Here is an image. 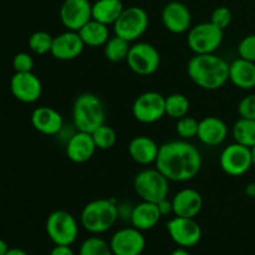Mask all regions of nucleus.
Returning <instances> with one entry per match:
<instances>
[{
  "instance_id": "1",
  "label": "nucleus",
  "mask_w": 255,
  "mask_h": 255,
  "mask_svg": "<svg viewBox=\"0 0 255 255\" xmlns=\"http://www.w3.org/2000/svg\"><path fill=\"white\" fill-rule=\"evenodd\" d=\"M156 168L168 181H191L202 168L201 152L191 142H166L159 146Z\"/></svg>"
},
{
  "instance_id": "2",
  "label": "nucleus",
  "mask_w": 255,
  "mask_h": 255,
  "mask_svg": "<svg viewBox=\"0 0 255 255\" xmlns=\"http://www.w3.org/2000/svg\"><path fill=\"white\" fill-rule=\"evenodd\" d=\"M187 72L198 87L216 91L228 82L229 64L216 54L196 55L189 60Z\"/></svg>"
},
{
  "instance_id": "3",
  "label": "nucleus",
  "mask_w": 255,
  "mask_h": 255,
  "mask_svg": "<svg viewBox=\"0 0 255 255\" xmlns=\"http://www.w3.org/2000/svg\"><path fill=\"white\" fill-rule=\"evenodd\" d=\"M119 219V207L112 198L95 199L84 207L80 217L81 226L92 234L110 231Z\"/></svg>"
},
{
  "instance_id": "4",
  "label": "nucleus",
  "mask_w": 255,
  "mask_h": 255,
  "mask_svg": "<svg viewBox=\"0 0 255 255\" xmlns=\"http://www.w3.org/2000/svg\"><path fill=\"white\" fill-rule=\"evenodd\" d=\"M72 119L77 131L92 133L106 121V109L104 102L94 94H81L74 102Z\"/></svg>"
},
{
  "instance_id": "5",
  "label": "nucleus",
  "mask_w": 255,
  "mask_h": 255,
  "mask_svg": "<svg viewBox=\"0 0 255 255\" xmlns=\"http://www.w3.org/2000/svg\"><path fill=\"white\" fill-rule=\"evenodd\" d=\"M133 188L142 201L158 203L168 198L169 181L158 169H143L134 177Z\"/></svg>"
},
{
  "instance_id": "6",
  "label": "nucleus",
  "mask_w": 255,
  "mask_h": 255,
  "mask_svg": "<svg viewBox=\"0 0 255 255\" xmlns=\"http://www.w3.org/2000/svg\"><path fill=\"white\" fill-rule=\"evenodd\" d=\"M224 30L211 21L201 22L188 30L187 42L196 55L214 54L223 42Z\"/></svg>"
},
{
  "instance_id": "7",
  "label": "nucleus",
  "mask_w": 255,
  "mask_h": 255,
  "mask_svg": "<svg viewBox=\"0 0 255 255\" xmlns=\"http://www.w3.org/2000/svg\"><path fill=\"white\" fill-rule=\"evenodd\" d=\"M46 233L55 246H72L79 236V224L66 211H55L46 219Z\"/></svg>"
},
{
  "instance_id": "8",
  "label": "nucleus",
  "mask_w": 255,
  "mask_h": 255,
  "mask_svg": "<svg viewBox=\"0 0 255 255\" xmlns=\"http://www.w3.org/2000/svg\"><path fill=\"white\" fill-rule=\"evenodd\" d=\"M148 22L149 19L146 10L139 6H129L124 9L114 24L115 35L129 42L134 41L146 32Z\"/></svg>"
},
{
  "instance_id": "9",
  "label": "nucleus",
  "mask_w": 255,
  "mask_h": 255,
  "mask_svg": "<svg viewBox=\"0 0 255 255\" xmlns=\"http://www.w3.org/2000/svg\"><path fill=\"white\" fill-rule=\"evenodd\" d=\"M126 61L134 74L149 76L158 70L161 56L153 45L148 42H137L129 47Z\"/></svg>"
},
{
  "instance_id": "10",
  "label": "nucleus",
  "mask_w": 255,
  "mask_h": 255,
  "mask_svg": "<svg viewBox=\"0 0 255 255\" xmlns=\"http://www.w3.org/2000/svg\"><path fill=\"white\" fill-rule=\"evenodd\" d=\"M132 114L141 124H154L166 115V97L157 91L143 92L134 100Z\"/></svg>"
},
{
  "instance_id": "11",
  "label": "nucleus",
  "mask_w": 255,
  "mask_h": 255,
  "mask_svg": "<svg viewBox=\"0 0 255 255\" xmlns=\"http://www.w3.org/2000/svg\"><path fill=\"white\" fill-rule=\"evenodd\" d=\"M219 164H221L223 172H226L229 176H243L253 167L251 148L237 143V142L229 144L222 152Z\"/></svg>"
},
{
  "instance_id": "12",
  "label": "nucleus",
  "mask_w": 255,
  "mask_h": 255,
  "mask_svg": "<svg viewBox=\"0 0 255 255\" xmlns=\"http://www.w3.org/2000/svg\"><path fill=\"white\" fill-rule=\"evenodd\" d=\"M166 228L172 241L182 248H192L201 242L202 228L194 218L174 217L167 223Z\"/></svg>"
},
{
  "instance_id": "13",
  "label": "nucleus",
  "mask_w": 255,
  "mask_h": 255,
  "mask_svg": "<svg viewBox=\"0 0 255 255\" xmlns=\"http://www.w3.org/2000/svg\"><path fill=\"white\" fill-rule=\"evenodd\" d=\"M114 255H141L146 248V239L142 231L131 227L117 231L110 241Z\"/></svg>"
},
{
  "instance_id": "14",
  "label": "nucleus",
  "mask_w": 255,
  "mask_h": 255,
  "mask_svg": "<svg viewBox=\"0 0 255 255\" xmlns=\"http://www.w3.org/2000/svg\"><path fill=\"white\" fill-rule=\"evenodd\" d=\"M91 19L92 4L89 0H65L60 7V20L71 31H79Z\"/></svg>"
},
{
  "instance_id": "15",
  "label": "nucleus",
  "mask_w": 255,
  "mask_h": 255,
  "mask_svg": "<svg viewBox=\"0 0 255 255\" xmlns=\"http://www.w3.org/2000/svg\"><path fill=\"white\" fill-rule=\"evenodd\" d=\"M10 90L16 100L24 104H32L41 96L42 85L32 71L15 72L10 80Z\"/></svg>"
},
{
  "instance_id": "16",
  "label": "nucleus",
  "mask_w": 255,
  "mask_h": 255,
  "mask_svg": "<svg viewBox=\"0 0 255 255\" xmlns=\"http://www.w3.org/2000/svg\"><path fill=\"white\" fill-rule=\"evenodd\" d=\"M84 49L85 44L80 36L79 31L67 30V31L54 37L50 54L57 60L70 61V60L77 59L82 54Z\"/></svg>"
},
{
  "instance_id": "17",
  "label": "nucleus",
  "mask_w": 255,
  "mask_h": 255,
  "mask_svg": "<svg viewBox=\"0 0 255 255\" xmlns=\"http://www.w3.org/2000/svg\"><path fill=\"white\" fill-rule=\"evenodd\" d=\"M162 22L168 31L183 34L191 29V10L181 1H171L162 10Z\"/></svg>"
},
{
  "instance_id": "18",
  "label": "nucleus",
  "mask_w": 255,
  "mask_h": 255,
  "mask_svg": "<svg viewBox=\"0 0 255 255\" xmlns=\"http://www.w3.org/2000/svg\"><path fill=\"white\" fill-rule=\"evenodd\" d=\"M96 149L91 133L77 131L67 141L66 156L74 163H85L92 158Z\"/></svg>"
},
{
  "instance_id": "19",
  "label": "nucleus",
  "mask_w": 255,
  "mask_h": 255,
  "mask_svg": "<svg viewBox=\"0 0 255 255\" xmlns=\"http://www.w3.org/2000/svg\"><path fill=\"white\" fill-rule=\"evenodd\" d=\"M173 214L183 218H196L203 208V198L198 191L184 188L179 191L172 199Z\"/></svg>"
},
{
  "instance_id": "20",
  "label": "nucleus",
  "mask_w": 255,
  "mask_h": 255,
  "mask_svg": "<svg viewBox=\"0 0 255 255\" xmlns=\"http://www.w3.org/2000/svg\"><path fill=\"white\" fill-rule=\"evenodd\" d=\"M31 124L40 133L54 136L61 131L64 126V119L57 110L49 106H41L32 111Z\"/></svg>"
},
{
  "instance_id": "21",
  "label": "nucleus",
  "mask_w": 255,
  "mask_h": 255,
  "mask_svg": "<svg viewBox=\"0 0 255 255\" xmlns=\"http://www.w3.org/2000/svg\"><path fill=\"white\" fill-rule=\"evenodd\" d=\"M227 136H228V127L226 122L219 117L209 116L199 121L197 137L206 146H219L226 141Z\"/></svg>"
},
{
  "instance_id": "22",
  "label": "nucleus",
  "mask_w": 255,
  "mask_h": 255,
  "mask_svg": "<svg viewBox=\"0 0 255 255\" xmlns=\"http://www.w3.org/2000/svg\"><path fill=\"white\" fill-rule=\"evenodd\" d=\"M159 146L154 139L147 136H137L131 139L128 144V153L136 163L147 166L156 163Z\"/></svg>"
},
{
  "instance_id": "23",
  "label": "nucleus",
  "mask_w": 255,
  "mask_h": 255,
  "mask_svg": "<svg viewBox=\"0 0 255 255\" xmlns=\"http://www.w3.org/2000/svg\"><path fill=\"white\" fill-rule=\"evenodd\" d=\"M129 218H131L132 227L143 232L156 227L159 219L162 218V214L157 203L142 201L141 203L133 207Z\"/></svg>"
},
{
  "instance_id": "24",
  "label": "nucleus",
  "mask_w": 255,
  "mask_h": 255,
  "mask_svg": "<svg viewBox=\"0 0 255 255\" xmlns=\"http://www.w3.org/2000/svg\"><path fill=\"white\" fill-rule=\"evenodd\" d=\"M229 81L242 90H252L255 87V62L242 57L234 60L229 65Z\"/></svg>"
},
{
  "instance_id": "25",
  "label": "nucleus",
  "mask_w": 255,
  "mask_h": 255,
  "mask_svg": "<svg viewBox=\"0 0 255 255\" xmlns=\"http://www.w3.org/2000/svg\"><path fill=\"white\" fill-rule=\"evenodd\" d=\"M124 11L122 1L119 0H97L92 4V19L105 25H114Z\"/></svg>"
},
{
  "instance_id": "26",
  "label": "nucleus",
  "mask_w": 255,
  "mask_h": 255,
  "mask_svg": "<svg viewBox=\"0 0 255 255\" xmlns=\"http://www.w3.org/2000/svg\"><path fill=\"white\" fill-rule=\"evenodd\" d=\"M79 34L81 36L82 41H84L85 46H105V44L110 39L109 26L94 19H91L87 24H85L79 30Z\"/></svg>"
},
{
  "instance_id": "27",
  "label": "nucleus",
  "mask_w": 255,
  "mask_h": 255,
  "mask_svg": "<svg viewBox=\"0 0 255 255\" xmlns=\"http://www.w3.org/2000/svg\"><path fill=\"white\" fill-rule=\"evenodd\" d=\"M234 141L243 146L252 147L255 146V120L241 119L233 126Z\"/></svg>"
},
{
  "instance_id": "28",
  "label": "nucleus",
  "mask_w": 255,
  "mask_h": 255,
  "mask_svg": "<svg viewBox=\"0 0 255 255\" xmlns=\"http://www.w3.org/2000/svg\"><path fill=\"white\" fill-rule=\"evenodd\" d=\"M129 47H131L129 41L115 35L114 37H110L109 41L105 44V56L111 62H121L127 59Z\"/></svg>"
},
{
  "instance_id": "29",
  "label": "nucleus",
  "mask_w": 255,
  "mask_h": 255,
  "mask_svg": "<svg viewBox=\"0 0 255 255\" xmlns=\"http://www.w3.org/2000/svg\"><path fill=\"white\" fill-rule=\"evenodd\" d=\"M189 100L182 94H172L166 97V115L171 119L179 120L187 116L189 111Z\"/></svg>"
},
{
  "instance_id": "30",
  "label": "nucleus",
  "mask_w": 255,
  "mask_h": 255,
  "mask_svg": "<svg viewBox=\"0 0 255 255\" xmlns=\"http://www.w3.org/2000/svg\"><path fill=\"white\" fill-rule=\"evenodd\" d=\"M79 255H114L110 243L99 237H90L80 247Z\"/></svg>"
},
{
  "instance_id": "31",
  "label": "nucleus",
  "mask_w": 255,
  "mask_h": 255,
  "mask_svg": "<svg viewBox=\"0 0 255 255\" xmlns=\"http://www.w3.org/2000/svg\"><path fill=\"white\" fill-rule=\"evenodd\" d=\"M92 138H94L95 144L99 149H110L115 146L117 141V136L115 129L109 125L104 124L99 128L92 132Z\"/></svg>"
},
{
  "instance_id": "32",
  "label": "nucleus",
  "mask_w": 255,
  "mask_h": 255,
  "mask_svg": "<svg viewBox=\"0 0 255 255\" xmlns=\"http://www.w3.org/2000/svg\"><path fill=\"white\" fill-rule=\"evenodd\" d=\"M54 37L46 31H35L29 37V47L36 55H46L51 52Z\"/></svg>"
},
{
  "instance_id": "33",
  "label": "nucleus",
  "mask_w": 255,
  "mask_h": 255,
  "mask_svg": "<svg viewBox=\"0 0 255 255\" xmlns=\"http://www.w3.org/2000/svg\"><path fill=\"white\" fill-rule=\"evenodd\" d=\"M199 121H197L194 117L184 116L182 119L177 120L176 131L178 136L183 139H191L197 137L198 134Z\"/></svg>"
},
{
  "instance_id": "34",
  "label": "nucleus",
  "mask_w": 255,
  "mask_h": 255,
  "mask_svg": "<svg viewBox=\"0 0 255 255\" xmlns=\"http://www.w3.org/2000/svg\"><path fill=\"white\" fill-rule=\"evenodd\" d=\"M232 19H233V15H232L231 9L227 6L216 7L211 15V22H213L222 30H226L231 25Z\"/></svg>"
},
{
  "instance_id": "35",
  "label": "nucleus",
  "mask_w": 255,
  "mask_h": 255,
  "mask_svg": "<svg viewBox=\"0 0 255 255\" xmlns=\"http://www.w3.org/2000/svg\"><path fill=\"white\" fill-rule=\"evenodd\" d=\"M239 57L255 62V34L243 37L238 45Z\"/></svg>"
},
{
  "instance_id": "36",
  "label": "nucleus",
  "mask_w": 255,
  "mask_h": 255,
  "mask_svg": "<svg viewBox=\"0 0 255 255\" xmlns=\"http://www.w3.org/2000/svg\"><path fill=\"white\" fill-rule=\"evenodd\" d=\"M12 67L15 72H30L34 67V59L27 52H19L14 56Z\"/></svg>"
},
{
  "instance_id": "37",
  "label": "nucleus",
  "mask_w": 255,
  "mask_h": 255,
  "mask_svg": "<svg viewBox=\"0 0 255 255\" xmlns=\"http://www.w3.org/2000/svg\"><path fill=\"white\" fill-rule=\"evenodd\" d=\"M238 114L243 119L255 120V94H251L241 100L238 105Z\"/></svg>"
},
{
  "instance_id": "38",
  "label": "nucleus",
  "mask_w": 255,
  "mask_h": 255,
  "mask_svg": "<svg viewBox=\"0 0 255 255\" xmlns=\"http://www.w3.org/2000/svg\"><path fill=\"white\" fill-rule=\"evenodd\" d=\"M157 206H158V209H159V212H161L162 217L168 216V214L173 213V204H172V201H169L168 198L162 199L161 202H158V203H157Z\"/></svg>"
},
{
  "instance_id": "39",
  "label": "nucleus",
  "mask_w": 255,
  "mask_h": 255,
  "mask_svg": "<svg viewBox=\"0 0 255 255\" xmlns=\"http://www.w3.org/2000/svg\"><path fill=\"white\" fill-rule=\"evenodd\" d=\"M49 255H75L71 246H55Z\"/></svg>"
},
{
  "instance_id": "40",
  "label": "nucleus",
  "mask_w": 255,
  "mask_h": 255,
  "mask_svg": "<svg viewBox=\"0 0 255 255\" xmlns=\"http://www.w3.org/2000/svg\"><path fill=\"white\" fill-rule=\"evenodd\" d=\"M5 255H29V254H27L25 251H22V249L9 248V251H7V253Z\"/></svg>"
},
{
  "instance_id": "41",
  "label": "nucleus",
  "mask_w": 255,
  "mask_h": 255,
  "mask_svg": "<svg viewBox=\"0 0 255 255\" xmlns=\"http://www.w3.org/2000/svg\"><path fill=\"white\" fill-rule=\"evenodd\" d=\"M246 193L252 198H255V183H249L246 188Z\"/></svg>"
},
{
  "instance_id": "42",
  "label": "nucleus",
  "mask_w": 255,
  "mask_h": 255,
  "mask_svg": "<svg viewBox=\"0 0 255 255\" xmlns=\"http://www.w3.org/2000/svg\"><path fill=\"white\" fill-rule=\"evenodd\" d=\"M7 251H9V247H7L6 242L0 238V255H5L7 253Z\"/></svg>"
},
{
  "instance_id": "43",
  "label": "nucleus",
  "mask_w": 255,
  "mask_h": 255,
  "mask_svg": "<svg viewBox=\"0 0 255 255\" xmlns=\"http://www.w3.org/2000/svg\"><path fill=\"white\" fill-rule=\"evenodd\" d=\"M171 255H191L189 254V252L187 251V248H177V249H174L173 252H172L171 253Z\"/></svg>"
},
{
  "instance_id": "44",
  "label": "nucleus",
  "mask_w": 255,
  "mask_h": 255,
  "mask_svg": "<svg viewBox=\"0 0 255 255\" xmlns=\"http://www.w3.org/2000/svg\"><path fill=\"white\" fill-rule=\"evenodd\" d=\"M251 152H252V163H253V166L255 167V146L252 147Z\"/></svg>"
},
{
  "instance_id": "45",
  "label": "nucleus",
  "mask_w": 255,
  "mask_h": 255,
  "mask_svg": "<svg viewBox=\"0 0 255 255\" xmlns=\"http://www.w3.org/2000/svg\"><path fill=\"white\" fill-rule=\"evenodd\" d=\"M119 1H124V0H119Z\"/></svg>"
}]
</instances>
